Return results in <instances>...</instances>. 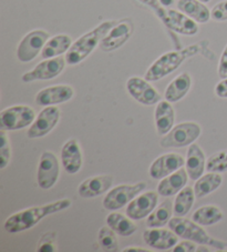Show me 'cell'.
I'll use <instances>...</instances> for the list:
<instances>
[{
    "instance_id": "cell-35",
    "label": "cell",
    "mask_w": 227,
    "mask_h": 252,
    "mask_svg": "<svg viewBox=\"0 0 227 252\" xmlns=\"http://www.w3.org/2000/svg\"><path fill=\"white\" fill-rule=\"evenodd\" d=\"M211 19L218 23L227 20V0H222L212 8Z\"/></svg>"
},
{
    "instance_id": "cell-20",
    "label": "cell",
    "mask_w": 227,
    "mask_h": 252,
    "mask_svg": "<svg viewBox=\"0 0 227 252\" xmlns=\"http://www.w3.org/2000/svg\"><path fill=\"white\" fill-rule=\"evenodd\" d=\"M113 184V178L111 176H94L84 180L78 187V193L80 197L90 199L98 197L108 192L111 189Z\"/></svg>"
},
{
    "instance_id": "cell-8",
    "label": "cell",
    "mask_w": 227,
    "mask_h": 252,
    "mask_svg": "<svg viewBox=\"0 0 227 252\" xmlns=\"http://www.w3.org/2000/svg\"><path fill=\"white\" fill-rule=\"evenodd\" d=\"M50 34L46 30L36 29L28 32L17 47L16 56L20 63H30L41 55L43 47L49 40Z\"/></svg>"
},
{
    "instance_id": "cell-29",
    "label": "cell",
    "mask_w": 227,
    "mask_h": 252,
    "mask_svg": "<svg viewBox=\"0 0 227 252\" xmlns=\"http://www.w3.org/2000/svg\"><path fill=\"white\" fill-rule=\"evenodd\" d=\"M223 218H224V212L220 207L214 205L200 207L192 216V220L203 227L216 224L222 221Z\"/></svg>"
},
{
    "instance_id": "cell-13",
    "label": "cell",
    "mask_w": 227,
    "mask_h": 252,
    "mask_svg": "<svg viewBox=\"0 0 227 252\" xmlns=\"http://www.w3.org/2000/svg\"><path fill=\"white\" fill-rule=\"evenodd\" d=\"M60 120V109L57 106H48L39 112L33 124L27 131L29 139H38L47 136L56 128Z\"/></svg>"
},
{
    "instance_id": "cell-16",
    "label": "cell",
    "mask_w": 227,
    "mask_h": 252,
    "mask_svg": "<svg viewBox=\"0 0 227 252\" xmlns=\"http://www.w3.org/2000/svg\"><path fill=\"white\" fill-rule=\"evenodd\" d=\"M74 95V90L69 85H56L50 86L39 91L36 94L34 101L38 106L48 107L57 106L60 103L67 102Z\"/></svg>"
},
{
    "instance_id": "cell-26",
    "label": "cell",
    "mask_w": 227,
    "mask_h": 252,
    "mask_svg": "<svg viewBox=\"0 0 227 252\" xmlns=\"http://www.w3.org/2000/svg\"><path fill=\"white\" fill-rule=\"evenodd\" d=\"M72 43L71 37L64 33L49 38L41 51V58L50 59L60 57L61 55L68 53Z\"/></svg>"
},
{
    "instance_id": "cell-6",
    "label": "cell",
    "mask_w": 227,
    "mask_h": 252,
    "mask_svg": "<svg viewBox=\"0 0 227 252\" xmlns=\"http://www.w3.org/2000/svg\"><path fill=\"white\" fill-rule=\"evenodd\" d=\"M36 119V112L31 107L17 105L8 107L0 114V129L16 131L31 126Z\"/></svg>"
},
{
    "instance_id": "cell-22",
    "label": "cell",
    "mask_w": 227,
    "mask_h": 252,
    "mask_svg": "<svg viewBox=\"0 0 227 252\" xmlns=\"http://www.w3.org/2000/svg\"><path fill=\"white\" fill-rule=\"evenodd\" d=\"M206 157L200 147L195 142L192 143L187 149L185 160L186 171L189 173L190 179L198 180L199 177L204 175L205 169H206Z\"/></svg>"
},
{
    "instance_id": "cell-17",
    "label": "cell",
    "mask_w": 227,
    "mask_h": 252,
    "mask_svg": "<svg viewBox=\"0 0 227 252\" xmlns=\"http://www.w3.org/2000/svg\"><path fill=\"white\" fill-rule=\"evenodd\" d=\"M162 23L170 30L178 34H183V36L191 37L195 36L199 32L198 23L178 9H167V15Z\"/></svg>"
},
{
    "instance_id": "cell-18",
    "label": "cell",
    "mask_w": 227,
    "mask_h": 252,
    "mask_svg": "<svg viewBox=\"0 0 227 252\" xmlns=\"http://www.w3.org/2000/svg\"><path fill=\"white\" fill-rule=\"evenodd\" d=\"M62 167L69 175H76L79 172L84 164L81 146L77 139H69L62 146L60 154Z\"/></svg>"
},
{
    "instance_id": "cell-42",
    "label": "cell",
    "mask_w": 227,
    "mask_h": 252,
    "mask_svg": "<svg viewBox=\"0 0 227 252\" xmlns=\"http://www.w3.org/2000/svg\"><path fill=\"white\" fill-rule=\"evenodd\" d=\"M174 2H175V0H160V3L165 9H170L174 5Z\"/></svg>"
},
{
    "instance_id": "cell-4",
    "label": "cell",
    "mask_w": 227,
    "mask_h": 252,
    "mask_svg": "<svg viewBox=\"0 0 227 252\" xmlns=\"http://www.w3.org/2000/svg\"><path fill=\"white\" fill-rule=\"evenodd\" d=\"M169 227L178 237L192 240L199 245L216 248L217 250L227 251V243L212 238L199 223L193 220H187L182 217H174L169 222Z\"/></svg>"
},
{
    "instance_id": "cell-21",
    "label": "cell",
    "mask_w": 227,
    "mask_h": 252,
    "mask_svg": "<svg viewBox=\"0 0 227 252\" xmlns=\"http://www.w3.org/2000/svg\"><path fill=\"white\" fill-rule=\"evenodd\" d=\"M187 181H189V173H187L186 169L182 167L175 172L163 178L158 185V190L156 191L162 197H172V195L177 194L184 188L187 185Z\"/></svg>"
},
{
    "instance_id": "cell-30",
    "label": "cell",
    "mask_w": 227,
    "mask_h": 252,
    "mask_svg": "<svg viewBox=\"0 0 227 252\" xmlns=\"http://www.w3.org/2000/svg\"><path fill=\"white\" fill-rule=\"evenodd\" d=\"M173 202L171 200H164L159 207L146 218V225L148 228H163L172 219Z\"/></svg>"
},
{
    "instance_id": "cell-39",
    "label": "cell",
    "mask_w": 227,
    "mask_h": 252,
    "mask_svg": "<svg viewBox=\"0 0 227 252\" xmlns=\"http://www.w3.org/2000/svg\"><path fill=\"white\" fill-rule=\"evenodd\" d=\"M218 76H220L221 79H224L227 78V45L225 46L224 50L221 55L220 63H218V68H217Z\"/></svg>"
},
{
    "instance_id": "cell-40",
    "label": "cell",
    "mask_w": 227,
    "mask_h": 252,
    "mask_svg": "<svg viewBox=\"0 0 227 252\" xmlns=\"http://www.w3.org/2000/svg\"><path fill=\"white\" fill-rule=\"evenodd\" d=\"M214 91H215V94L218 98L227 99V78H224L220 82H217Z\"/></svg>"
},
{
    "instance_id": "cell-10",
    "label": "cell",
    "mask_w": 227,
    "mask_h": 252,
    "mask_svg": "<svg viewBox=\"0 0 227 252\" xmlns=\"http://www.w3.org/2000/svg\"><path fill=\"white\" fill-rule=\"evenodd\" d=\"M126 90L131 97L144 106L158 105L162 98L159 91L151 85V81L137 76L129 78L126 81Z\"/></svg>"
},
{
    "instance_id": "cell-9",
    "label": "cell",
    "mask_w": 227,
    "mask_h": 252,
    "mask_svg": "<svg viewBox=\"0 0 227 252\" xmlns=\"http://www.w3.org/2000/svg\"><path fill=\"white\" fill-rule=\"evenodd\" d=\"M134 32V25L131 19H122L109 30L100 42V49L104 53H111L119 49L128 42Z\"/></svg>"
},
{
    "instance_id": "cell-2",
    "label": "cell",
    "mask_w": 227,
    "mask_h": 252,
    "mask_svg": "<svg viewBox=\"0 0 227 252\" xmlns=\"http://www.w3.org/2000/svg\"><path fill=\"white\" fill-rule=\"evenodd\" d=\"M116 24L114 20H107L103 21L97 27L93 28L90 32H85L84 36L78 38L76 41L72 43L67 54H65V62L70 66H76L86 59L92 54V51L97 48L100 42H101L104 36L109 32L113 26Z\"/></svg>"
},
{
    "instance_id": "cell-37",
    "label": "cell",
    "mask_w": 227,
    "mask_h": 252,
    "mask_svg": "<svg viewBox=\"0 0 227 252\" xmlns=\"http://www.w3.org/2000/svg\"><path fill=\"white\" fill-rule=\"evenodd\" d=\"M138 1L151 8L155 12V15L161 19V21L164 20L165 15H167V9L161 5L160 0H138Z\"/></svg>"
},
{
    "instance_id": "cell-33",
    "label": "cell",
    "mask_w": 227,
    "mask_h": 252,
    "mask_svg": "<svg viewBox=\"0 0 227 252\" xmlns=\"http://www.w3.org/2000/svg\"><path fill=\"white\" fill-rule=\"evenodd\" d=\"M206 170L209 172H226L227 171V150H222L212 155L206 161Z\"/></svg>"
},
{
    "instance_id": "cell-23",
    "label": "cell",
    "mask_w": 227,
    "mask_h": 252,
    "mask_svg": "<svg viewBox=\"0 0 227 252\" xmlns=\"http://www.w3.org/2000/svg\"><path fill=\"white\" fill-rule=\"evenodd\" d=\"M168 100H161L154 111L155 127L159 136H165L171 131L175 123V111Z\"/></svg>"
},
{
    "instance_id": "cell-24",
    "label": "cell",
    "mask_w": 227,
    "mask_h": 252,
    "mask_svg": "<svg viewBox=\"0 0 227 252\" xmlns=\"http://www.w3.org/2000/svg\"><path fill=\"white\" fill-rule=\"evenodd\" d=\"M192 87V77L189 72H182L170 82L164 93V98L170 102H177L189 94Z\"/></svg>"
},
{
    "instance_id": "cell-36",
    "label": "cell",
    "mask_w": 227,
    "mask_h": 252,
    "mask_svg": "<svg viewBox=\"0 0 227 252\" xmlns=\"http://www.w3.org/2000/svg\"><path fill=\"white\" fill-rule=\"evenodd\" d=\"M50 233H46L45 236H42L40 242L38 245V251L39 252H54L57 250V246L56 243L54 242L55 238H54V233L51 234V237L49 238Z\"/></svg>"
},
{
    "instance_id": "cell-27",
    "label": "cell",
    "mask_w": 227,
    "mask_h": 252,
    "mask_svg": "<svg viewBox=\"0 0 227 252\" xmlns=\"http://www.w3.org/2000/svg\"><path fill=\"white\" fill-rule=\"evenodd\" d=\"M107 224L121 237H130L137 232L138 227L132 219L119 212H111L107 217Z\"/></svg>"
},
{
    "instance_id": "cell-1",
    "label": "cell",
    "mask_w": 227,
    "mask_h": 252,
    "mask_svg": "<svg viewBox=\"0 0 227 252\" xmlns=\"http://www.w3.org/2000/svg\"><path fill=\"white\" fill-rule=\"evenodd\" d=\"M72 206L70 199H60L55 202L47 203L43 206L31 207L28 209L21 210L19 212L8 217L3 223V229L9 233H18L33 228L46 217L57 214V212L69 209Z\"/></svg>"
},
{
    "instance_id": "cell-31",
    "label": "cell",
    "mask_w": 227,
    "mask_h": 252,
    "mask_svg": "<svg viewBox=\"0 0 227 252\" xmlns=\"http://www.w3.org/2000/svg\"><path fill=\"white\" fill-rule=\"evenodd\" d=\"M194 188L185 186L180 192L176 194L173 202V211L176 217H184L191 211L195 200Z\"/></svg>"
},
{
    "instance_id": "cell-12",
    "label": "cell",
    "mask_w": 227,
    "mask_h": 252,
    "mask_svg": "<svg viewBox=\"0 0 227 252\" xmlns=\"http://www.w3.org/2000/svg\"><path fill=\"white\" fill-rule=\"evenodd\" d=\"M65 64H67L65 58L61 57V56L56 58L43 59L41 63H39L31 70L24 73L21 76V80L26 82V84H29V82L38 80L54 79V78L58 77L64 70Z\"/></svg>"
},
{
    "instance_id": "cell-5",
    "label": "cell",
    "mask_w": 227,
    "mask_h": 252,
    "mask_svg": "<svg viewBox=\"0 0 227 252\" xmlns=\"http://www.w3.org/2000/svg\"><path fill=\"white\" fill-rule=\"evenodd\" d=\"M200 126L193 121H187L173 127L171 131L161 139L162 148H183L191 146L200 136Z\"/></svg>"
},
{
    "instance_id": "cell-28",
    "label": "cell",
    "mask_w": 227,
    "mask_h": 252,
    "mask_svg": "<svg viewBox=\"0 0 227 252\" xmlns=\"http://www.w3.org/2000/svg\"><path fill=\"white\" fill-rule=\"evenodd\" d=\"M223 184V177L217 172L205 173L195 182L194 192L196 198H204L217 190Z\"/></svg>"
},
{
    "instance_id": "cell-43",
    "label": "cell",
    "mask_w": 227,
    "mask_h": 252,
    "mask_svg": "<svg viewBox=\"0 0 227 252\" xmlns=\"http://www.w3.org/2000/svg\"><path fill=\"white\" fill-rule=\"evenodd\" d=\"M199 1H202L204 3H208L209 1H211V0H199Z\"/></svg>"
},
{
    "instance_id": "cell-19",
    "label": "cell",
    "mask_w": 227,
    "mask_h": 252,
    "mask_svg": "<svg viewBox=\"0 0 227 252\" xmlns=\"http://www.w3.org/2000/svg\"><path fill=\"white\" fill-rule=\"evenodd\" d=\"M178 238L180 237L173 230L161 228H151L143 233V239L146 245L160 251L173 249L178 242Z\"/></svg>"
},
{
    "instance_id": "cell-11",
    "label": "cell",
    "mask_w": 227,
    "mask_h": 252,
    "mask_svg": "<svg viewBox=\"0 0 227 252\" xmlns=\"http://www.w3.org/2000/svg\"><path fill=\"white\" fill-rule=\"evenodd\" d=\"M60 176V164L57 156L51 151L42 153L37 171V184L43 190L54 187Z\"/></svg>"
},
{
    "instance_id": "cell-32",
    "label": "cell",
    "mask_w": 227,
    "mask_h": 252,
    "mask_svg": "<svg viewBox=\"0 0 227 252\" xmlns=\"http://www.w3.org/2000/svg\"><path fill=\"white\" fill-rule=\"evenodd\" d=\"M116 232L109 227V225H104L98 232V242L99 246L104 251H116L117 247H119V242H117Z\"/></svg>"
},
{
    "instance_id": "cell-34",
    "label": "cell",
    "mask_w": 227,
    "mask_h": 252,
    "mask_svg": "<svg viewBox=\"0 0 227 252\" xmlns=\"http://www.w3.org/2000/svg\"><path fill=\"white\" fill-rule=\"evenodd\" d=\"M11 147L9 138L7 136V130H0V168L5 169L10 161Z\"/></svg>"
},
{
    "instance_id": "cell-7",
    "label": "cell",
    "mask_w": 227,
    "mask_h": 252,
    "mask_svg": "<svg viewBox=\"0 0 227 252\" xmlns=\"http://www.w3.org/2000/svg\"><path fill=\"white\" fill-rule=\"evenodd\" d=\"M146 188L145 182H138L135 185H120L109 190L104 197L102 205L104 209L116 211L128 206L132 200Z\"/></svg>"
},
{
    "instance_id": "cell-41",
    "label": "cell",
    "mask_w": 227,
    "mask_h": 252,
    "mask_svg": "<svg viewBox=\"0 0 227 252\" xmlns=\"http://www.w3.org/2000/svg\"><path fill=\"white\" fill-rule=\"evenodd\" d=\"M151 250L144 249V248H137V247H129L123 249V252H150Z\"/></svg>"
},
{
    "instance_id": "cell-14",
    "label": "cell",
    "mask_w": 227,
    "mask_h": 252,
    "mask_svg": "<svg viewBox=\"0 0 227 252\" xmlns=\"http://www.w3.org/2000/svg\"><path fill=\"white\" fill-rule=\"evenodd\" d=\"M159 195L160 194L158 191L141 192L126 207V216L132 220H142L144 218H147L158 206Z\"/></svg>"
},
{
    "instance_id": "cell-25",
    "label": "cell",
    "mask_w": 227,
    "mask_h": 252,
    "mask_svg": "<svg viewBox=\"0 0 227 252\" xmlns=\"http://www.w3.org/2000/svg\"><path fill=\"white\" fill-rule=\"evenodd\" d=\"M177 9L198 24H206L211 19V10L199 0H178Z\"/></svg>"
},
{
    "instance_id": "cell-38",
    "label": "cell",
    "mask_w": 227,
    "mask_h": 252,
    "mask_svg": "<svg viewBox=\"0 0 227 252\" xmlns=\"http://www.w3.org/2000/svg\"><path fill=\"white\" fill-rule=\"evenodd\" d=\"M173 251L174 252H194V251H198V246H196V242L184 239L183 241L176 243V246L173 248Z\"/></svg>"
},
{
    "instance_id": "cell-15",
    "label": "cell",
    "mask_w": 227,
    "mask_h": 252,
    "mask_svg": "<svg viewBox=\"0 0 227 252\" xmlns=\"http://www.w3.org/2000/svg\"><path fill=\"white\" fill-rule=\"evenodd\" d=\"M185 164V159L180 154L169 153L156 158L148 169V173L153 179L160 180L175 172Z\"/></svg>"
},
{
    "instance_id": "cell-3",
    "label": "cell",
    "mask_w": 227,
    "mask_h": 252,
    "mask_svg": "<svg viewBox=\"0 0 227 252\" xmlns=\"http://www.w3.org/2000/svg\"><path fill=\"white\" fill-rule=\"evenodd\" d=\"M199 51L200 45L196 43V45L187 46L186 48H183V49L180 50H173L165 53L148 67L145 75H144V78L151 82L163 79L164 77L175 71L186 59L199 54Z\"/></svg>"
}]
</instances>
